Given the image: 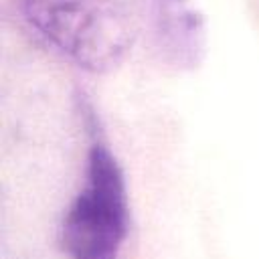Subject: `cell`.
Segmentation results:
<instances>
[{
  "label": "cell",
  "instance_id": "obj_2",
  "mask_svg": "<svg viewBox=\"0 0 259 259\" xmlns=\"http://www.w3.org/2000/svg\"><path fill=\"white\" fill-rule=\"evenodd\" d=\"M127 235V192L119 162L95 142L85 178L63 219V247L71 259H117Z\"/></svg>",
  "mask_w": 259,
  "mask_h": 259
},
{
  "label": "cell",
  "instance_id": "obj_1",
  "mask_svg": "<svg viewBox=\"0 0 259 259\" xmlns=\"http://www.w3.org/2000/svg\"><path fill=\"white\" fill-rule=\"evenodd\" d=\"M26 24L63 59L87 73H109L134 47L119 0H18Z\"/></svg>",
  "mask_w": 259,
  "mask_h": 259
},
{
  "label": "cell",
  "instance_id": "obj_3",
  "mask_svg": "<svg viewBox=\"0 0 259 259\" xmlns=\"http://www.w3.org/2000/svg\"><path fill=\"white\" fill-rule=\"evenodd\" d=\"M156 36L176 67H196L206 51L204 14L196 0H150Z\"/></svg>",
  "mask_w": 259,
  "mask_h": 259
}]
</instances>
